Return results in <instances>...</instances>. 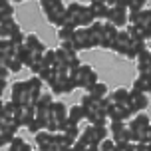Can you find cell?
Segmentation results:
<instances>
[{
  "label": "cell",
  "instance_id": "cell-2",
  "mask_svg": "<svg viewBox=\"0 0 151 151\" xmlns=\"http://www.w3.org/2000/svg\"><path fill=\"white\" fill-rule=\"evenodd\" d=\"M68 78H70V82L74 83V88H83V90H88L90 86L99 82L98 72L91 68L90 64H80L76 70L68 72Z\"/></svg>",
  "mask_w": 151,
  "mask_h": 151
},
{
  "label": "cell",
  "instance_id": "cell-24",
  "mask_svg": "<svg viewBox=\"0 0 151 151\" xmlns=\"http://www.w3.org/2000/svg\"><path fill=\"white\" fill-rule=\"evenodd\" d=\"M149 88H151V74H137L135 82H133V90L149 93Z\"/></svg>",
  "mask_w": 151,
  "mask_h": 151
},
{
  "label": "cell",
  "instance_id": "cell-39",
  "mask_svg": "<svg viewBox=\"0 0 151 151\" xmlns=\"http://www.w3.org/2000/svg\"><path fill=\"white\" fill-rule=\"evenodd\" d=\"M40 56H42V54H40ZM40 56H36V58L32 60V64L28 66V70H30V72H32L34 76H38V72L42 70V60H40Z\"/></svg>",
  "mask_w": 151,
  "mask_h": 151
},
{
  "label": "cell",
  "instance_id": "cell-32",
  "mask_svg": "<svg viewBox=\"0 0 151 151\" xmlns=\"http://www.w3.org/2000/svg\"><path fill=\"white\" fill-rule=\"evenodd\" d=\"M22 68H24L22 62H20V60L14 56V54H12V56H10V60H8V64H6V70L10 72V74H18Z\"/></svg>",
  "mask_w": 151,
  "mask_h": 151
},
{
  "label": "cell",
  "instance_id": "cell-26",
  "mask_svg": "<svg viewBox=\"0 0 151 151\" xmlns=\"http://www.w3.org/2000/svg\"><path fill=\"white\" fill-rule=\"evenodd\" d=\"M18 123L14 119H8V117H2L0 115V131L2 133H8V135H16L18 133Z\"/></svg>",
  "mask_w": 151,
  "mask_h": 151
},
{
  "label": "cell",
  "instance_id": "cell-4",
  "mask_svg": "<svg viewBox=\"0 0 151 151\" xmlns=\"http://www.w3.org/2000/svg\"><path fill=\"white\" fill-rule=\"evenodd\" d=\"M111 50L117 54V56H125L129 60H135V52H133V48H131V38L127 36L125 28H119V30H117V36H115V42H113Z\"/></svg>",
  "mask_w": 151,
  "mask_h": 151
},
{
  "label": "cell",
  "instance_id": "cell-20",
  "mask_svg": "<svg viewBox=\"0 0 151 151\" xmlns=\"http://www.w3.org/2000/svg\"><path fill=\"white\" fill-rule=\"evenodd\" d=\"M107 96L115 106H129V90H125V88H117Z\"/></svg>",
  "mask_w": 151,
  "mask_h": 151
},
{
  "label": "cell",
  "instance_id": "cell-1",
  "mask_svg": "<svg viewBox=\"0 0 151 151\" xmlns=\"http://www.w3.org/2000/svg\"><path fill=\"white\" fill-rule=\"evenodd\" d=\"M127 129L131 135V143H151V121L149 115L145 113H135L131 119L127 121Z\"/></svg>",
  "mask_w": 151,
  "mask_h": 151
},
{
  "label": "cell",
  "instance_id": "cell-14",
  "mask_svg": "<svg viewBox=\"0 0 151 151\" xmlns=\"http://www.w3.org/2000/svg\"><path fill=\"white\" fill-rule=\"evenodd\" d=\"M127 24H137V26H151V10L149 8H141V10H131L127 12Z\"/></svg>",
  "mask_w": 151,
  "mask_h": 151
},
{
  "label": "cell",
  "instance_id": "cell-47",
  "mask_svg": "<svg viewBox=\"0 0 151 151\" xmlns=\"http://www.w3.org/2000/svg\"><path fill=\"white\" fill-rule=\"evenodd\" d=\"M78 2H82V4H90L91 0H78Z\"/></svg>",
  "mask_w": 151,
  "mask_h": 151
},
{
  "label": "cell",
  "instance_id": "cell-5",
  "mask_svg": "<svg viewBox=\"0 0 151 151\" xmlns=\"http://www.w3.org/2000/svg\"><path fill=\"white\" fill-rule=\"evenodd\" d=\"M50 117L56 121L58 133H64L66 127L70 125V121H68V106L62 104V101H52V106H50Z\"/></svg>",
  "mask_w": 151,
  "mask_h": 151
},
{
  "label": "cell",
  "instance_id": "cell-34",
  "mask_svg": "<svg viewBox=\"0 0 151 151\" xmlns=\"http://www.w3.org/2000/svg\"><path fill=\"white\" fill-rule=\"evenodd\" d=\"M24 145H26V139L20 135H14L12 137V141L8 143V151H22Z\"/></svg>",
  "mask_w": 151,
  "mask_h": 151
},
{
  "label": "cell",
  "instance_id": "cell-44",
  "mask_svg": "<svg viewBox=\"0 0 151 151\" xmlns=\"http://www.w3.org/2000/svg\"><path fill=\"white\" fill-rule=\"evenodd\" d=\"M8 88V82H4V80H0V99H2V96H4V91H6Z\"/></svg>",
  "mask_w": 151,
  "mask_h": 151
},
{
  "label": "cell",
  "instance_id": "cell-22",
  "mask_svg": "<svg viewBox=\"0 0 151 151\" xmlns=\"http://www.w3.org/2000/svg\"><path fill=\"white\" fill-rule=\"evenodd\" d=\"M64 16H66V6L62 4V6L50 10V12L46 14V18H48V22H50V24H54L56 28H60L62 22H64Z\"/></svg>",
  "mask_w": 151,
  "mask_h": 151
},
{
  "label": "cell",
  "instance_id": "cell-17",
  "mask_svg": "<svg viewBox=\"0 0 151 151\" xmlns=\"http://www.w3.org/2000/svg\"><path fill=\"white\" fill-rule=\"evenodd\" d=\"M26 82H28V91H30V106L34 107L38 98L42 96V86H44V82H42L38 76H32L30 80H26Z\"/></svg>",
  "mask_w": 151,
  "mask_h": 151
},
{
  "label": "cell",
  "instance_id": "cell-48",
  "mask_svg": "<svg viewBox=\"0 0 151 151\" xmlns=\"http://www.w3.org/2000/svg\"><path fill=\"white\" fill-rule=\"evenodd\" d=\"M2 106H4V101H2V99H0V113H2Z\"/></svg>",
  "mask_w": 151,
  "mask_h": 151
},
{
  "label": "cell",
  "instance_id": "cell-15",
  "mask_svg": "<svg viewBox=\"0 0 151 151\" xmlns=\"http://www.w3.org/2000/svg\"><path fill=\"white\" fill-rule=\"evenodd\" d=\"M24 48L28 50V52H32V54H36V56H40V54H44V50H46V46H44V42L38 38V34H34V32H30V34H24Z\"/></svg>",
  "mask_w": 151,
  "mask_h": 151
},
{
  "label": "cell",
  "instance_id": "cell-18",
  "mask_svg": "<svg viewBox=\"0 0 151 151\" xmlns=\"http://www.w3.org/2000/svg\"><path fill=\"white\" fill-rule=\"evenodd\" d=\"M18 30H20V26H18V22H16L14 18H10V20H6V22H2V24H0V40H10Z\"/></svg>",
  "mask_w": 151,
  "mask_h": 151
},
{
  "label": "cell",
  "instance_id": "cell-23",
  "mask_svg": "<svg viewBox=\"0 0 151 151\" xmlns=\"http://www.w3.org/2000/svg\"><path fill=\"white\" fill-rule=\"evenodd\" d=\"M86 119V115H83V109L80 104H76V106L68 107V121L70 125H80V121Z\"/></svg>",
  "mask_w": 151,
  "mask_h": 151
},
{
  "label": "cell",
  "instance_id": "cell-13",
  "mask_svg": "<svg viewBox=\"0 0 151 151\" xmlns=\"http://www.w3.org/2000/svg\"><path fill=\"white\" fill-rule=\"evenodd\" d=\"M125 32L131 38V42H149L151 38V26L143 28V26H137V24H127Z\"/></svg>",
  "mask_w": 151,
  "mask_h": 151
},
{
  "label": "cell",
  "instance_id": "cell-30",
  "mask_svg": "<svg viewBox=\"0 0 151 151\" xmlns=\"http://www.w3.org/2000/svg\"><path fill=\"white\" fill-rule=\"evenodd\" d=\"M40 60H42V68H54V64H56V56H54V50H48V48H46L44 54L40 56Z\"/></svg>",
  "mask_w": 151,
  "mask_h": 151
},
{
  "label": "cell",
  "instance_id": "cell-12",
  "mask_svg": "<svg viewBox=\"0 0 151 151\" xmlns=\"http://www.w3.org/2000/svg\"><path fill=\"white\" fill-rule=\"evenodd\" d=\"M106 22H107V24H111V26H115L117 30H119V28H125V26H127V10L111 6L109 10H107Z\"/></svg>",
  "mask_w": 151,
  "mask_h": 151
},
{
  "label": "cell",
  "instance_id": "cell-7",
  "mask_svg": "<svg viewBox=\"0 0 151 151\" xmlns=\"http://www.w3.org/2000/svg\"><path fill=\"white\" fill-rule=\"evenodd\" d=\"M54 72H56V70H54ZM48 88H50L52 93H56V96H66V93H72V91L76 90L66 72H56V80H54Z\"/></svg>",
  "mask_w": 151,
  "mask_h": 151
},
{
  "label": "cell",
  "instance_id": "cell-41",
  "mask_svg": "<svg viewBox=\"0 0 151 151\" xmlns=\"http://www.w3.org/2000/svg\"><path fill=\"white\" fill-rule=\"evenodd\" d=\"M12 137L14 135H8V133H2V131H0V149H2V147H8V143L12 141Z\"/></svg>",
  "mask_w": 151,
  "mask_h": 151
},
{
  "label": "cell",
  "instance_id": "cell-16",
  "mask_svg": "<svg viewBox=\"0 0 151 151\" xmlns=\"http://www.w3.org/2000/svg\"><path fill=\"white\" fill-rule=\"evenodd\" d=\"M32 119H34V107L32 106H18V109L14 113V121L18 123V127H26Z\"/></svg>",
  "mask_w": 151,
  "mask_h": 151
},
{
  "label": "cell",
  "instance_id": "cell-28",
  "mask_svg": "<svg viewBox=\"0 0 151 151\" xmlns=\"http://www.w3.org/2000/svg\"><path fill=\"white\" fill-rule=\"evenodd\" d=\"M14 18V8L10 4V0H0V24Z\"/></svg>",
  "mask_w": 151,
  "mask_h": 151
},
{
  "label": "cell",
  "instance_id": "cell-31",
  "mask_svg": "<svg viewBox=\"0 0 151 151\" xmlns=\"http://www.w3.org/2000/svg\"><path fill=\"white\" fill-rule=\"evenodd\" d=\"M16 109H18V106H16L14 101H4V106H2V117H8V119H14V113Z\"/></svg>",
  "mask_w": 151,
  "mask_h": 151
},
{
  "label": "cell",
  "instance_id": "cell-27",
  "mask_svg": "<svg viewBox=\"0 0 151 151\" xmlns=\"http://www.w3.org/2000/svg\"><path fill=\"white\" fill-rule=\"evenodd\" d=\"M90 10H91L93 20H98V22H106L109 6H106V4H90Z\"/></svg>",
  "mask_w": 151,
  "mask_h": 151
},
{
  "label": "cell",
  "instance_id": "cell-10",
  "mask_svg": "<svg viewBox=\"0 0 151 151\" xmlns=\"http://www.w3.org/2000/svg\"><path fill=\"white\" fill-rule=\"evenodd\" d=\"M115 36H117V28H115V26H111V24H107V22H104V26H101V34H99L98 48L111 50L113 42H115Z\"/></svg>",
  "mask_w": 151,
  "mask_h": 151
},
{
  "label": "cell",
  "instance_id": "cell-35",
  "mask_svg": "<svg viewBox=\"0 0 151 151\" xmlns=\"http://www.w3.org/2000/svg\"><path fill=\"white\" fill-rule=\"evenodd\" d=\"M72 38H74V30L72 28H64V26L58 28V40L60 42H72Z\"/></svg>",
  "mask_w": 151,
  "mask_h": 151
},
{
  "label": "cell",
  "instance_id": "cell-40",
  "mask_svg": "<svg viewBox=\"0 0 151 151\" xmlns=\"http://www.w3.org/2000/svg\"><path fill=\"white\" fill-rule=\"evenodd\" d=\"M26 129H28V131H30L32 135H34V133H38V131H42V129H44V127H42V123H40V121H38V119H32L30 123L26 125Z\"/></svg>",
  "mask_w": 151,
  "mask_h": 151
},
{
  "label": "cell",
  "instance_id": "cell-42",
  "mask_svg": "<svg viewBox=\"0 0 151 151\" xmlns=\"http://www.w3.org/2000/svg\"><path fill=\"white\" fill-rule=\"evenodd\" d=\"M8 76H10V72H8L6 68H2V66H0V80H4V82H8Z\"/></svg>",
  "mask_w": 151,
  "mask_h": 151
},
{
  "label": "cell",
  "instance_id": "cell-46",
  "mask_svg": "<svg viewBox=\"0 0 151 151\" xmlns=\"http://www.w3.org/2000/svg\"><path fill=\"white\" fill-rule=\"evenodd\" d=\"M90 4H106V0H91Z\"/></svg>",
  "mask_w": 151,
  "mask_h": 151
},
{
  "label": "cell",
  "instance_id": "cell-19",
  "mask_svg": "<svg viewBox=\"0 0 151 151\" xmlns=\"http://www.w3.org/2000/svg\"><path fill=\"white\" fill-rule=\"evenodd\" d=\"M137 60V72L139 74H149L151 72V58H149V48L143 50V52H139L135 56Z\"/></svg>",
  "mask_w": 151,
  "mask_h": 151
},
{
  "label": "cell",
  "instance_id": "cell-21",
  "mask_svg": "<svg viewBox=\"0 0 151 151\" xmlns=\"http://www.w3.org/2000/svg\"><path fill=\"white\" fill-rule=\"evenodd\" d=\"M86 93H88V96H91V98L93 99H104L107 96V93H109V90H107V86L104 82H96L93 83V86H90V88H88V90H86Z\"/></svg>",
  "mask_w": 151,
  "mask_h": 151
},
{
  "label": "cell",
  "instance_id": "cell-6",
  "mask_svg": "<svg viewBox=\"0 0 151 151\" xmlns=\"http://www.w3.org/2000/svg\"><path fill=\"white\" fill-rule=\"evenodd\" d=\"M10 101H14L16 106H30L28 82H14L10 86Z\"/></svg>",
  "mask_w": 151,
  "mask_h": 151
},
{
  "label": "cell",
  "instance_id": "cell-37",
  "mask_svg": "<svg viewBox=\"0 0 151 151\" xmlns=\"http://www.w3.org/2000/svg\"><path fill=\"white\" fill-rule=\"evenodd\" d=\"M147 6V0H127V12L131 10H141Z\"/></svg>",
  "mask_w": 151,
  "mask_h": 151
},
{
  "label": "cell",
  "instance_id": "cell-9",
  "mask_svg": "<svg viewBox=\"0 0 151 151\" xmlns=\"http://www.w3.org/2000/svg\"><path fill=\"white\" fill-rule=\"evenodd\" d=\"M129 107H131L133 115L145 111L149 107V93L137 91V90H129Z\"/></svg>",
  "mask_w": 151,
  "mask_h": 151
},
{
  "label": "cell",
  "instance_id": "cell-8",
  "mask_svg": "<svg viewBox=\"0 0 151 151\" xmlns=\"http://www.w3.org/2000/svg\"><path fill=\"white\" fill-rule=\"evenodd\" d=\"M72 44H74L76 52H83V50L96 48V42L91 40L88 28H76L74 30V38H72Z\"/></svg>",
  "mask_w": 151,
  "mask_h": 151
},
{
  "label": "cell",
  "instance_id": "cell-3",
  "mask_svg": "<svg viewBox=\"0 0 151 151\" xmlns=\"http://www.w3.org/2000/svg\"><path fill=\"white\" fill-rule=\"evenodd\" d=\"M109 137L107 125H88L86 129H80V141L86 145H98L101 139Z\"/></svg>",
  "mask_w": 151,
  "mask_h": 151
},
{
  "label": "cell",
  "instance_id": "cell-43",
  "mask_svg": "<svg viewBox=\"0 0 151 151\" xmlns=\"http://www.w3.org/2000/svg\"><path fill=\"white\" fill-rule=\"evenodd\" d=\"M115 8H123V10H127V0H115Z\"/></svg>",
  "mask_w": 151,
  "mask_h": 151
},
{
  "label": "cell",
  "instance_id": "cell-49",
  "mask_svg": "<svg viewBox=\"0 0 151 151\" xmlns=\"http://www.w3.org/2000/svg\"><path fill=\"white\" fill-rule=\"evenodd\" d=\"M12 2H14V4H20V2H24V0H12Z\"/></svg>",
  "mask_w": 151,
  "mask_h": 151
},
{
  "label": "cell",
  "instance_id": "cell-25",
  "mask_svg": "<svg viewBox=\"0 0 151 151\" xmlns=\"http://www.w3.org/2000/svg\"><path fill=\"white\" fill-rule=\"evenodd\" d=\"M34 139H36L38 149H44V147H48L50 143H54V133H50V131L42 129V131L34 133Z\"/></svg>",
  "mask_w": 151,
  "mask_h": 151
},
{
  "label": "cell",
  "instance_id": "cell-45",
  "mask_svg": "<svg viewBox=\"0 0 151 151\" xmlns=\"http://www.w3.org/2000/svg\"><path fill=\"white\" fill-rule=\"evenodd\" d=\"M40 151H60V147H58L56 143H50L48 147H44V149H40Z\"/></svg>",
  "mask_w": 151,
  "mask_h": 151
},
{
  "label": "cell",
  "instance_id": "cell-33",
  "mask_svg": "<svg viewBox=\"0 0 151 151\" xmlns=\"http://www.w3.org/2000/svg\"><path fill=\"white\" fill-rule=\"evenodd\" d=\"M38 2H40V6H42V12H44V14H48L50 10H54V8H58V6L64 4L62 0H38Z\"/></svg>",
  "mask_w": 151,
  "mask_h": 151
},
{
  "label": "cell",
  "instance_id": "cell-38",
  "mask_svg": "<svg viewBox=\"0 0 151 151\" xmlns=\"http://www.w3.org/2000/svg\"><path fill=\"white\" fill-rule=\"evenodd\" d=\"M0 56H12V44H10V40H0Z\"/></svg>",
  "mask_w": 151,
  "mask_h": 151
},
{
  "label": "cell",
  "instance_id": "cell-36",
  "mask_svg": "<svg viewBox=\"0 0 151 151\" xmlns=\"http://www.w3.org/2000/svg\"><path fill=\"white\" fill-rule=\"evenodd\" d=\"M98 151H115V143L109 137H106V139H101L98 143Z\"/></svg>",
  "mask_w": 151,
  "mask_h": 151
},
{
  "label": "cell",
  "instance_id": "cell-29",
  "mask_svg": "<svg viewBox=\"0 0 151 151\" xmlns=\"http://www.w3.org/2000/svg\"><path fill=\"white\" fill-rule=\"evenodd\" d=\"M64 137L68 139L70 147H72V143H74V141H78V137H80V125H68V127H66V131H64Z\"/></svg>",
  "mask_w": 151,
  "mask_h": 151
},
{
  "label": "cell",
  "instance_id": "cell-11",
  "mask_svg": "<svg viewBox=\"0 0 151 151\" xmlns=\"http://www.w3.org/2000/svg\"><path fill=\"white\" fill-rule=\"evenodd\" d=\"M106 117H107V121H129L133 117V111H131L129 106H115L113 104L106 111Z\"/></svg>",
  "mask_w": 151,
  "mask_h": 151
}]
</instances>
